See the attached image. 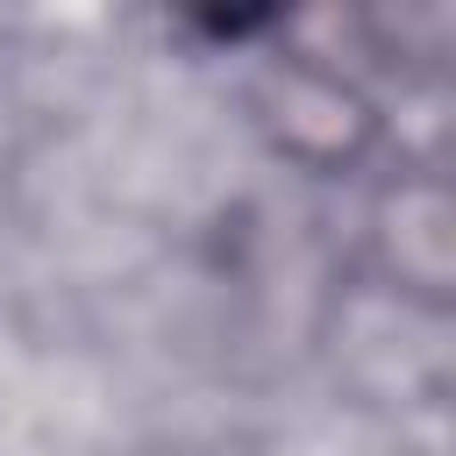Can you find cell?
Masks as SVG:
<instances>
[{
    "label": "cell",
    "mask_w": 456,
    "mask_h": 456,
    "mask_svg": "<svg viewBox=\"0 0 456 456\" xmlns=\"http://www.w3.org/2000/svg\"><path fill=\"white\" fill-rule=\"evenodd\" d=\"M256 128L271 135L278 157H292V164L314 171V178L356 171V164L378 150V135H385L370 93H363L342 64H328V57H314V50L278 57V64L256 78Z\"/></svg>",
    "instance_id": "6da1fadb"
},
{
    "label": "cell",
    "mask_w": 456,
    "mask_h": 456,
    "mask_svg": "<svg viewBox=\"0 0 456 456\" xmlns=\"http://www.w3.org/2000/svg\"><path fill=\"white\" fill-rule=\"evenodd\" d=\"M363 242H370L378 278H385L399 299H413V306H428V314L449 306V278H456L449 185H442L428 164H406V171L385 178V192L370 200V235H363Z\"/></svg>",
    "instance_id": "7a4b0ae2"
}]
</instances>
